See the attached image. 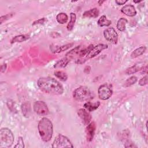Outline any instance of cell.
Listing matches in <instances>:
<instances>
[{
	"label": "cell",
	"instance_id": "6da1fadb",
	"mask_svg": "<svg viewBox=\"0 0 148 148\" xmlns=\"http://www.w3.org/2000/svg\"><path fill=\"white\" fill-rule=\"evenodd\" d=\"M39 88L45 93L52 95H61L64 92L62 84L53 77H41L37 81Z\"/></svg>",
	"mask_w": 148,
	"mask_h": 148
},
{
	"label": "cell",
	"instance_id": "7a4b0ae2",
	"mask_svg": "<svg viewBox=\"0 0 148 148\" xmlns=\"http://www.w3.org/2000/svg\"><path fill=\"white\" fill-rule=\"evenodd\" d=\"M38 129L40 138L45 142H49L53 136V126L51 121L46 117L42 118L38 123Z\"/></svg>",
	"mask_w": 148,
	"mask_h": 148
},
{
	"label": "cell",
	"instance_id": "3957f363",
	"mask_svg": "<svg viewBox=\"0 0 148 148\" xmlns=\"http://www.w3.org/2000/svg\"><path fill=\"white\" fill-rule=\"evenodd\" d=\"M93 46L90 45L88 47H85L84 46H78L66 54V57L68 58L70 61L71 60H75L77 64L80 63V61H82V63L85 62L84 58L88 52V51L91 49Z\"/></svg>",
	"mask_w": 148,
	"mask_h": 148
},
{
	"label": "cell",
	"instance_id": "277c9868",
	"mask_svg": "<svg viewBox=\"0 0 148 148\" xmlns=\"http://www.w3.org/2000/svg\"><path fill=\"white\" fill-rule=\"evenodd\" d=\"M94 94L88 87L80 86L76 88L73 92V98L77 101H88L94 98Z\"/></svg>",
	"mask_w": 148,
	"mask_h": 148
},
{
	"label": "cell",
	"instance_id": "5b68a950",
	"mask_svg": "<svg viewBox=\"0 0 148 148\" xmlns=\"http://www.w3.org/2000/svg\"><path fill=\"white\" fill-rule=\"evenodd\" d=\"M14 135L8 128H2L0 130V147L8 148L14 142Z\"/></svg>",
	"mask_w": 148,
	"mask_h": 148
},
{
	"label": "cell",
	"instance_id": "8992f818",
	"mask_svg": "<svg viewBox=\"0 0 148 148\" xmlns=\"http://www.w3.org/2000/svg\"><path fill=\"white\" fill-rule=\"evenodd\" d=\"M52 147H73V146L66 136L62 134H59L54 139L52 144Z\"/></svg>",
	"mask_w": 148,
	"mask_h": 148
},
{
	"label": "cell",
	"instance_id": "52a82bcc",
	"mask_svg": "<svg viewBox=\"0 0 148 148\" xmlns=\"http://www.w3.org/2000/svg\"><path fill=\"white\" fill-rule=\"evenodd\" d=\"M113 91L110 86L108 83L101 85L98 90V95L101 100H107L112 95Z\"/></svg>",
	"mask_w": 148,
	"mask_h": 148
},
{
	"label": "cell",
	"instance_id": "ba28073f",
	"mask_svg": "<svg viewBox=\"0 0 148 148\" xmlns=\"http://www.w3.org/2000/svg\"><path fill=\"white\" fill-rule=\"evenodd\" d=\"M108 48V46L105 44H98L95 46H92L91 49L88 51V52L86 55L84 60L87 61L88 59L94 58L96 56L98 55L103 50Z\"/></svg>",
	"mask_w": 148,
	"mask_h": 148
},
{
	"label": "cell",
	"instance_id": "9c48e42d",
	"mask_svg": "<svg viewBox=\"0 0 148 148\" xmlns=\"http://www.w3.org/2000/svg\"><path fill=\"white\" fill-rule=\"evenodd\" d=\"M34 112L39 116H46L49 113V110L46 103L42 101H36L33 105Z\"/></svg>",
	"mask_w": 148,
	"mask_h": 148
},
{
	"label": "cell",
	"instance_id": "30bf717a",
	"mask_svg": "<svg viewBox=\"0 0 148 148\" xmlns=\"http://www.w3.org/2000/svg\"><path fill=\"white\" fill-rule=\"evenodd\" d=\"M103 36L106 40L113 43L117 44L118 41V34L113 27H109L103 31Z\"/></svg>",
	"mask_w": 148,
	"mask_h": 148
},
{
	"label": "cell",
	"instance_id": "8fae6325",
	"mask_svg": "<svg viewBox=\"0 0 148 148\" xmlns=\"http://www.w3.org/2000/svg\"><path fill=\"white\" fill-rule=\"evenodd\" d=\"M77 114L82 120L84 124L88 125L90 123L91 120V116L86 109L82 108L79 109L77 111Z\"/></svg>",
	"mask_w": 148,
	"mask_h": 148
},
{
	"label": "cell",
	"instance_id": "7c38bea8",
	"mask_svg": "<svg viewBox=\"0 0 148 148\" xmlns=\"http://www.w3.org/2000/svg\"><path fill=\"white\" fill-rule=\"evenodd\" d=\"M96 129V125L95 122H90L88 125H87L86 132V138L88 142H91L94 136L95 132Z\"/></svg>",
	"mask_w": 148,
	"mask_h": 148
},
{
	"label": "cell",
	"instance_id": "4fadbf2b",
	"mask_svg": "<svg viewBox=\"0 0 148 148\" xmlns=\"http://www.w3.org/2000/svg\"><path fill=\"white\" fill-rule=\"evenodd\" d=\"M121 12L125 14L127 16L130 17H133L136 15V11L135 10V8L134 6L132 5H126L124 6L121 9Z\"/></svg>",
	"mask_w": 148,
	"mask_h": 148
},
{
	"label": "cell",
	"instance_id": "5bb4252c",
	"mask_svg": "<svg viewBox=\"0 0 148 148\" xmlns=\"http://www.w3.org/2000/svg\"><path fill=\"white\" fill-rule=\"evenodd\" d=\"M143 67H144V63L143 62H139V63L135 64L133 66L127 68L125 70V73L127 75H132V74H134V73L140 71Z\"/></svg>",
	"mask_w": 148,
	"mask_h": 148
},
{
	"label": "cell",
	"instance_id": "9a60e30c",
	"mask_svg": "<svg viewBox=\"0 0 148 148\" xmlns=\"http://www.w3.org/2000/svg\"><path fill=\"white\" fill-rule=\"evenodd\" d=\"M99 12L96 8H92L89 10L84 12L83 14V18H96L98 16Z\"/></svg>",
	"mask_w": 148,
	"mask_h": 148
},
{
	"label": "cell",
	"instance_id": "2e32d148",
	"mask_svg": "<svg viewBox=\"0 0 148 148\" xmlns=\"http://www.w3.org/2000/svg\"><path fill=\"white\" fill-rule=\"evenodd\" d=\"M100 104L99 101H97L94 103L87 101L84 104V108L88 112H93L98 108Z\"/></svg>",
	"mask_w": 148,
	"mask_h": 148
},
{
	"label": "cell",
	"instance_id": "e0dca14e",
	"mask_svg": "<svg viewBox=\"0 0 148 148\" xmlns=\"http://www.w3.org/2000/svg\"><path fill=\"white\" fill-rule=\"evenodd\" d=\"M97 24L99 27H109L112 24V21L108 20L105 15H102L98 19Z\"/></svg>",
	"mask_w": 148,
	"mask_h": 148
},
{
	"label": "cell",
	"instance_id": "ac0fdd59",
	"mask_svg": "<svg viewBox=\"0 0 148 148\" xmlns=\"http://www.w3.org/2000/svg\"><path fill=\"white\" fill-rule=\"evenodd\" d=\"M146 47L144 46H140L137 49H136L135 50H134L131 54V57L132 58H135L141 55H142L146 51Z\"/></svg>",
	"mask_w": 148,
	"mask_h": 148
},
{
	"label": "cell",
	"instance_id": "d6986e66",
	"mask_svg": "<svg viewBox=\"0 0 148 148\" xmlns=\"http://www.w3.org/2000/svg\"><path fill=\"white\" fill-rule=\"evenodd\" d=\"M70 60L66 58V57L64 58H61V60H58L54 65V68H65L68 64Z\"/></svg>",
	"mask_w": 148,
	"mask_h": 148
},
{
	"label": "cell",
	"instance_id": "ffe728a7",
	"mask_svg": "<svg viewBox=\"0 0 148 148\" xmlns=\"http://www.w3.org/2000/svg\"><path fill=\"white\" fill-rule=\"evenodd\" d=\"M127 20L124 17L120 18L117 23V28L120 31H124L126 28V24L127 23Z\"/></svg>",
	"mask_w": 148,
	"mask_h": 148
},
{
	"label": "cell",
	"instance_id": "44dd1931",
	"mask_svg": "<svg viewBox=\"0 0 148 148\" xmlns=\"http://www.w3.org/2000/svg\"><path fill=\"white\" fill-rule=\"evenodd\" d=\"M57 21L61 24L66 23L68 20V16L65 13H60L56 16Z\"/></svg>",
	"mask_w": 148,
	"mask_h": 148
},
{
	"label": "cell",
	"instance_id": "7402d4cb",
	"mask_svg": "<svg viewBox=\"0 0 148 148\" xmlns=\"http://www.w3.org/2000/svg\"><path fill=\"white\" fill-rule=\"evenodd\" d=\"M29 38V36L28 35H19L14 36L11 40V43H17V42H23Z\"/></svg>",
	"mask_w": 148,
	"mask_h": 148
},
{
	"label": "cell",
	"instance_id": "603a6c76",
	"mask_svg": "<svg viewBox=\"0 0 148 148\" xmlns=\"http://www.w3.org/2000/svg\"><path fill=\"white\" fill-rule=\"evenodd\" d=\"M76 20V14L74 13H72V12L71 13H70V20L66 26V28H67L68 31H70L72 30V29L73 28Z\"/></svg>",
	"mask_w": 148,
	"mask_h": 148
},
{
	"label": "cell",
	"instance_id": "cb8c5ba5",
	"mask_svg": "<svg viewBox=\"0 0 148 148\" xmlns=\"http://www.w3.org/2000/svg\"><path fill=\"white\" fill-rule=\"evenodd\" d=\"M21 109L22 113L25 117H28L31 112V106L29 102H25L21 105Z\"/></svg>",
	"mask_w": 148,
	"mask_h": 148
},
{
	"label": "cell",
	"instance_id": "d4e9b609",
	"mask_svg": "<svg viewBox=\"0 0 148 148\" xmlns=\"http://www.w3.org/2000/svg\"><path fill=\"white\" fill-rule=\"evenodd\" d=\"M54 74L56 77L59 79L60 80L65 82L68 79V75L66 73L62 71H56L54 72Z\"/></svg>",
	"mask_w": 148,
	"mask_h": 148
},
{
	"label": "cell",
	"instance_id": "484cf974",
	"mask_svg": "<svg viewBox=\"0 0 148 148\" xmlns=\"http://www.w3.org/2000/svg\"><path fill=\"white\" fill-rule=\"evenodd\" d=\"M138 80V79L136 76H131L130 77L128 78L124 82V86L125 87H128L133 84H134Z\"/></svg>",
	"mask_w": 148,
	"mask_h": 148
},
{
	"label": "cell",
	"instance_id": "4316f807",
	"mask_svg": "<svg viewBox=\"0 0 148 148\" xmlns=\"http://www.w3.org/2000/svg\"><path fill=\"white\" fill-rule=\"evenodd\" d=\"M73 45V43H68V44H66V45H62L61 46L58 47L57 49H55L54 50L53 53H58L62 52L64 51H65V50L69 49Z\"/></svg>",
	"mask_w": 148,
	"mask_h": 148
},
{
	"label": "cell",
	"instance_id": "83f0119b",
	"mask_svg": "<svg viewBox=\"0 0 148 148\" xmlns=\"http://www.w3.org/2000/svg\"><path fill=\"white\" fill-rule=\"evenodd\" d=\"M47 21V18H45V17H43V18H40L38 20H36L34 21L33 22V23L32 24V25H38V24H44Z\"/></svg>",
	"mask_w": 148,
	"mask_h": 148
},
{
	"label": "cell",
	"instance_id": "f1b7e54d",
	"mask_svg": "<svg viewBox=\"0 0 148 148\" xmlns=\"http://www.w3.org/2000/svg\"><path fill=\"white\" fill-rule=\"evenodd\" d=\"M24 147V144L23 139L21 136H20V137H18V140H17V143L14 146V147L23 148Z\"/></svg>",
	"mask_w": 148,
	"mask_h": 148
},
{
	"label": "cell",
	"instance_id": "f546056e",
	"mask_svg": "<svg viewBox=\"0 0 148 148\" xmlns=\"http://www.w3.org/2000/svg\"><path fill=\"white\" fill-rule=\"evenodd\" d=\"M13 13H8V14H7L6 15L1 16V18H0V23H1V24H2L3 22L6 21L8 19H10L13 16Z\"/></svg>",
	"mask_w": 148,
	"mask_h": 148
},
{
	"label": "cell",
	"instance_id": "4dcf8cb0",
	"mask_svg": "<svg viewBox=\"0 0 148 148\" xmlns=\"http://www.w3.org/2000/svg\"><path fill=\"white\" fill-rule=\"evenodd\" d=\"M14 102L13 101H12L11 99H8V101H7V105H8V108L13 112H14L16 111L15 110V108L14 107Z\"/></svg>",
	"mask_w": 148,
	"mask_h": 148
},
{
	"label": "cell",
	"instance_id": "1f68e13d",
	"mask_svg": "<svg viewBox=\"0 0 148 148\" xmlns=\"http://www.w3.org/2000/svg\"><path fill=\"white\" fill-rule=\"evenodd\" d=\"M147 76H145L139 80L138 84H139V85H140L141 86H143L147 84Z\"/></svg>",
	"mask_w": 148,
	"mask_h": 148
},
{
	"label": "cell",
	"instance_id": "d6a6232c",
	"mask_svg": "<svg viewBox=\"0 0 148 148\" xmlns=\"http://www.w3.org/2000/svg\"><path fill=\"white\" fill-rule=\"evenodd\" d=\"M128 1H124V0H116L115 2L118 5H121L125 4L126 2H127Z\"/></svg>",
	"mask_w": 148,
	"mask_h": 148
},
{
	"label": "cell",
	"instance_id": "836d02e7",
	"mask_svg": "<svg viewBox=\"0 0 148 148\" xmlns=\"http://www.w3.org/2000/svg\"><path fill=\"white\" fill-rule=\"evenodd\" d=\"M6 67H7V65H6V64H3L1 65V72H3L5 71V70L6 69Z\"/></svg>",
	"mask_w": 148,
	"mask_h": 148
},
{
	"label": "cell",
	"instance_id": "e575fe53",
	"mask_svg": "<svg viewBox=\"0 0 148 148\" xmlns=\"http://www.w3.org/2000/svg\"><path fill=\"white\" fill-rule=\"evenodd\" d=\"M140 71H142V72H141L142 73H146V72H147V66H145V67H143Z\"/></svg>",
	"mask_w": 148,
	"mask_h": 148
},
{
	"label": "cell",
	"instance_id": "d590c367",
	"mask_svg": "<svg viewBox=\"0 0 148 148\" xmlns=\"http://www.w3.org/2000/svg\"><path fill=\"white\" fill-rule=\"evenodd\" d=\"M104 2H105L104 1H99L98 2V3L99 5H102Z\"/></svg>",
	"mask_w": 148,
	"mask_h": 148
},
{
	"label": "cell",
	"instance_id": "8d00e7d4",
	"mask_svg": "<svg viewBox=\"0 0 148 148\" xmlns=\"http://www.w3.org/2000/svg\"><path fill=\"white\" fill-rule=\"evenodd\" d=\"M141 2V1H134V3H139V2Z\"/></svg>",
	"mask_w": 148,
	"mask_h": 148
}]
</instances>
